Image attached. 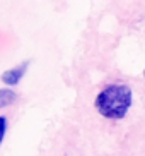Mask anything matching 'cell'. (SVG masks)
Listing matches in <instances>:
<instances>
[{
    "instance_id": "obj_5",
    "label": "cell",
    "mask_w": 145,
    "mask_h": 156,
    "mask_svg": "<svg viewBox=\"0 0 145 156\" xmlns=\"http://www.w3.org/2000/svg\"><path fill=\"white\" fill-rule=\"evenodd\" d=\"M143 79H145V70H143Z\"/></svg>"
},
{
    "instance_id": "obj_1",
    "label": "cell",
    "mask_w": 145,
    "mask_h": 156,
    "mask_svg": "<svg viewBox=\"0 0 145 156\" xmlns=\"http://www.w3.org/2000/svg\"><path fill=\"white\" fill-rule=\"evenodd\" d=\"M133 91L128 84L114 83L108 84L97 93L94 100V106L97 113L109 120H121L125 119L132 108Z\"/></svg>"
},
{
    "instance_id": "obj_2",
    "label": "cell",
    "mask_w": 145,
    "mask_h": 156,
    "mask_svg": "<svg viewBox=\"0 0 145 156\" xmlns=\"http://www.w3.org/2000/svg\"><path fill=\"white\" fill-rule=\"evenodd\" d=\"M29 60H24V62H21V64H17L15 67H12V69H7L2 72V76H0V81L5 84V86H17L21 81H22V77L26 76L27 69H29Z\"/></svg>"
},
{
    "instance_id": "obj_3",
    "label": "cell",
    "mask_w": 145,
    "mask_h": 156,
    "mask_svg": "<svg viewBox=\"0 0 145 156\" xmlns=\"http://www.w3.org/2000/svg\"><path fill=\"white\" fill-rule=\"evenodd\" d=\"M17 93L10 87H0V108H5L9 105H14L17 101Z\"/></svg>"
},
{
    "instance_id": "obj_4",
    "label": "cell",
    "mask_w": 145,
    "mask_h": 156,
    "mask_svg": "<svg viewBox=\"0 0 145 156\" xmlns=\"http://www.w3.org/2000/svg\"><path fill=\"white\" fill-rule=\"evenodd\" d=\"M7 127H9V120H7V117L0 115V146H2V141H4L5 134H7Z\"/></svg>"
}]
</instances>
